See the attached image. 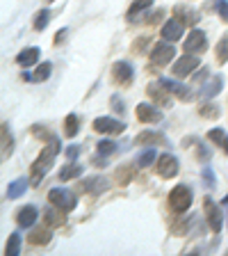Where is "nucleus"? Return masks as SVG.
<instances>
[{"label": "nucleus", "mask_w": 228, "mask_h": 256, "mask_svg": "<svg viewBox=\"0 0 228 256\" xmlns=\"http://www.w3.org/2000/svg\"><path fill=\"white\" fill-rule=\"evenodd\" d=\"M222 87H224V78L219 74L213 76V80H208L206 87H203V96H206V98H213V96H217L219 92H222Z\"/></svg>", "instance_id": "obj_18"}, {"label": "nucleus", "mask_w": 228, "mask_h": 256, "mask_svg": "<svg viewBox=\"0 0 228 256\" xmlns=\"http://www.w3.org/2000/svg\"><path fill=\"white\" fill-rule=\"evenodd\" d=\"M50 71H53V64H50V62H41L37 66V74L32 76V80H34V82H43V80L50 78Z\"/></svg>", "instance_id": "obj_30"}, {"label": "nucleus", "mask_w": 228, "mask_h": 256, "mask_svg": "<svg viewBox=\"0 0 228 256\" xmlns=\"http://www.w3.org/2000/svg\"><path fill=\"white\" fill-rule=\"evenodd\" d=\"M203 210H206L208 226H210L215 234H219V231H222V226H224V215H222V210H219V206L210 197H206V199H203Z\"/></svg>", "instance_id": "obj_4"}, {"label": "nucleus", "mask_w": 228, "mask_h": 256, "mask_svg": "<svg viewBox=\"0 0 228 256\" xmlns=\"http://www.w3.org/2000/svg\"><path fill=\"white\" fill-rule=\"evenodd\" d=\"M50 229H34L30 236H27V240H30L32 245H48L50 242Z\"/></svg>", "instance_id": "obj_25"}, {"label": "nucleus", "mask_w": 228, "mask_h": 256, "mask_svg": "<svg viewBox=\"0 0 228 256\" xmlns=\"http://www.w3.org/2000/svg\"><path fill=\"white\" fill-rule=\"evenodd\" d=\"M199 64L201 62H199L197 55H192V53L183 55V58H178L174 64V76L176 78H185V76H190L194 69H199Z\"/></svg>", "instance_id": "obj_7"}, {"label": "nucleus", "mask_w": 228, "mask_h": 256, "mask_svg": "<svg viewBox=\"0 0 228 256\" xmlns=\"http://www.w3.org/2000/svg\"><path fill=\"white\" fill-rule=\"evenodd\" d=\"M146 92H149V96L153 98L155 103H158V106H162V108L169 106V94H171V92L167 90V87L162 90V82H160V80H158V85H155V82H151V85L146 87Z\"/></svg>", "instance_id": "obj_14"}, {"label": "nucleus", "mask_w": 228, "mask_h": 256, "mask_svg": "<svg viewBox=\"0 0 228 256\" xmlns=\"http://www.w3.org/2000/svg\"><path fill=\"white\" fill-rule=\"evenodd\" d=\"M155 170L162 178H174L178 174V158L171 154H162L158 156V162H155Z\"/></svg>", "instance_id": "obj_5"}, {"label": "nucleus", "mask_w": 228, "mask_h": 256, "mask_svg": "<svg viewBox=\"0 0 228 256\" xmlns=\"http://www.w3.org/2000/svg\"><path fill=\"white\" fill-rule=\"evenodd\" d=\"M215 50H217V62L219 64H226L228 62V34L219 39V44H217V48H215Z\"/></svg>", "instance_id": "obj_31"}, {"label": "nucleus", "mask_w": 228, "mask_h": 256, "mask_svg": "<svg viewBox=\"0 0 228 256\" xmlns=\"http://www.w3.org/2000/svg\"><path fill=\"white\" fill-rule=\"evenodd\" d=\"M78 154H80V146H69V149L64 151V156L71 160V162H75V158H78Z\"/></svg>", "instance_id": "obj_39"}, {"label": "nucleus", "mask_w": 228, "mask_h": 256, "mask_svg": "<svg viewBox=\"0 0 228 256\" xmlns=\"http://www.w3.org/2000/svg\"><path fill=\"white\" fill-rule=\"evenodd\" d=\"M59 154V140L57 138H50V142H48V146L39 154V158L34 160V165H32V186H39L41 183V178H43V174H46L50 167H53V160H55V156Z\"/></svg>", "instance_id": "obj_1"}, {"label": "nucleus", "mask_w": 228, "mask_h": 256, "mask_svg": "<svg viewBox=\"0 0 228 256\" xmlns=\"http://www.w3.org/2000/svg\"><path fill=\"white\" fill-rule=\"evenodd\" d=\"M48 21H50V12H48V10L37 12V18H34V30H39V32L46 30Z\"/></svg>", "instance_id": "obj_32"}, {"label": "nucleus", "mask_w": 228, "mask_h": 256, "mask_svg": "<svg viewBox=\"0 0 228 256\" xmlns=\"http://www.w3.org/2000/svg\"><path fill=\"white\" fill-rule=\"evenodd\" d=\"M174 14L178 16V21H183L185 26H194V23H199V14L197 12H190V10H185L183 5H178L174 10Z\"/></svg>", "instance_id": "obj_22"}, {"label": "nucleus", "mask_w": 228, "mask_h": 256, "mask_svg": "<svg viewBox=\"0 0 228 256\" xmlns=\"http://www.w3.org/2000/svg\"><path fill=\"white\" fill-rule=\"evenodd\" d=\"M201 176H203V181H206V186H210V188H215V172L210 170V167H203V172H201Z\"/></svg>", "instance_id": "obj_36"}, {"label": "nucleus", "mask_w": 228, "mask_h": 256, "mask_svg": "<svg viewBox=\"0 0 228 256\" xmlns=\"http://www.w3.org/2000/svg\"><path fill=\"white\" fill-rule=\"evenodd\" d=\"M96 149H98V154L110 156V154H114V151H117V144L112 142V140H101V142L96 144Z\"/></svg>", "instance_id": "obj_35"}, {"label": "nucleus", "mask_w": 228, "mask_h": 256, "mask_svg": "<svg viewBox=\"0 0 228 256\" xmlns=\"http://www.w3.org/2000/svg\"><path fill=\"white\" fill-rule=\"evenodd\" d=\"M91 162H94L96 167H105L107 165V162H105V156H103V154L101 156H94V160H91Z\"/></svg>", "instance_id": "obj_40"}, {"label": "nucleus", "mask_w": 228, "mask_h": 256, "mask_svg": "<svg viewBox=\"0 0 228 256\" xmlns=\"http://www.w3.org/2000/svg\"><path fill=\"white\" fill-rule=\"evenodd\" d=\"M37 208L34 206H23L18 213H16V224L21 226V229H27V226H32L34 224V220H37Z\"/></svg>", "instance_id": "obj_15"}, {"label": "nucleus", "mask_w": 228, "mask_h": 256, "mask_svg": "<svg viewBox=\"0 0 228 256\" xmlns=\"http://www.w3.org/2000/svg\"><path fill=\"white\" fill-rule=\"evenodd\" d=\"M135 142H137V144H167V138H165L162 133H153V130H146V133H139Z\"/></svg>", "instance_id": "obj_20"}, {"label": "nucleus", "mask_w": 228, "mask_h": 256, "mask_svg": "<svg viewBox=\"0 0 228 256\" xmlns=\"http://www.w3.org/2000/svg\"><path fill=\"white\" fill-rule=\"evenodd\" d=\"M155 160H158V154H155V149H149V151H144V154L137 158V165L139 167H149V165H153Z\"/></svg>", "instance_id": "obj_33"}, {"label": "nucleus", "mask_w": 228, "mask_h": 256, "mask_svg": "<svg viewBox=\"0 0 228 256\" xmlns=\"http://www.w3.org/2000/svg\"><path fill=\"white\" fill-rule=\"evenodd\" d=\"M133 76H135L133 66L128 62H123V60L112 64V78H114V82H119V85H130V82H133Z\"/></svg>", "instance_id": "obj_10"}, {"label": "nucleus", "mask_w": 228, "mask_h": 256, "mask_svg": "<svg viewBox=\"0 0 228 256\" xmlns=\"http://www.w3.org/2000/svg\"><path fill=\"white\" fill-rule=\"evenodd\" d=\"M183 26H185V23L178 21V18H169V21L162 26L160 34H162L165 42H178V39L183 37Z\"/></svg>", "instance_id": "obj_11"}, {"label": "nucleus", "mask_w": 228, "mask_h": 256, "mask_svg": "<svg viewBox=\"0 0 228 256\" xmlns=\"http://www.w3.org/2000/svg\"><path fill=\"white\" fill-rule=\"evenodd\" d=\"M208 140L210 142H215V144H219L224 151L228 154V135H226V130L224 128H213L210 133H208Z\"/></svg>", "instance_id": "obj_23"}, {"label": "nucleus", "mask_w": 228, "mask_h": 256, "mask_svg": "<svg viewBox=\"0 0 228 256\" xmlns=\"http://www.w3.org/2000/svg\"><path fill=\"white\" fill-rule=\"evenodd\" d=\"M201 50H206V32L192 30L190 37L185 39V53H201Z\"/></svg>", "instance_id": "obj_13"}, {"label": "nucleus", "mask_w": 228, "mask_h": 256, "mask_svg": "<svg viewBox=\"0 0 228 256\" xmlns=\"http://www.w3.org/2000/svg\"><path fill=\"white\" fill-rule=\"evenodd\" d=\"M199 112H201V117H208V119H217L219 114H222V112H219V108L213 106V103H210V106H208V103H203V106L199 108Z\"/></svg>", "instance_id": "obj_34"}, {"label": "nucleus", "mask_w": 228, "mask_h": 256, "mask_svg": "<svg viewBox=\"0 0 228 256\" xmlns=\"http://www.w3.org/2000/svg\"><path fill=\"white\" fill-rule=\"evenodd\" d=\"M82 174V167L80 165H66L59 172V181H71V178H78Z\"/></svg>", "instance_id": "obj_29"}, {"label": "nucleus", "mask_w": 228, "mask_h": 256, "mask_svg": "<svg viewBox=\"0 0 228 256\" xmlns=\"http://www.w3.org/2000/svg\"><path fill=\"white\" fill-rule=\"evenodd\" d=\"M37 60H39V48L37 46L25 48V50H21V53L16 55V62L21 64V66H32Z\"/></svg>", "instance_id": "obj_17"}, {"label": "nucleus", "mask_w": 228, "mask_h": 256, "mask_svg": "<svg viewBox=\"0 0 228 256\" xmlns=\"http://www.w3.org/2000/svg\"><path fill=\"white\" fill-rule=\"evenodd\" d=\"M48 2H53V0H48Z\"/></svg>", "instance_id": "obj_46"}, {"label": "nucleus", "mask_w": 228, "mask_h": 256, "mask_svg": "<svg viewBox=\"0 0 228 256\" xmlns=\"http://www.w3.org/2000/svg\"><path fill=\"white\" fill-rule=\"evenodd\" d=\"M25 190H27V178H16L7 188V199H18Z\"/></svg>", "instance_id": "obj_21"}, {"label": "nucleus", "mask_w": 228, "mask_h": 256, "mask_svg": "<svg viewBox=\"0 0 228 256\" xmlns=\"http://www.w3.org/2000/svg\"><path fill=\"white\" fill-rule=\"evenodd\" d=\"M64 37H66V30H59V32H57V39H55V44H59Z\"/></svg>", "instance_id": "obj_45"}, {"label": "nucleus", "mask_w": 228, "mask_h": 256, "mask_svg": "<svg viewBox=\"0 0 228 256\" xmlns=\"http://www.w3.org/2000/svg\"><path fill=\"white\" fill-rule=\"evenodd\" d=\"M112 106H114V108H112V110H117V112H123V103L119 101L117 96H114V98H112Z\"/></svg>", "instance_id": "obj_42"}, {"label": "nucleus", "mask_w": 228, "mask_h": 256, "mask_svg": "<svg viewBox=\"0 0 228 256\" xmlns=\"http://www.w3.org/2000/svg\"><path fill=\"white\" fill-rule=\"evenodd\" d=\"M64 210H59L57 206H53V208H46L43 210V220H46V224L48 226H59V224H64Z\"/></svg>", "instance_id": "obj_19"}, {"label": "nucleus", "mask_w": 228, "mask_h": 256, "mask_svg": "<svg viewBox=\"0 0 228 256\" xmlns=\"http://www.w3.org/2000/svg\"><path fill=\"white\" fill-rule=\"evenodd\" d=\"M153 5V0H135L133 5H130V10H128V21H135L142 12H146L149 7Z\"/></svg>", "instance_id": "obj_24"}, {"label": "nucleus", "mask_w": 228, "mask_h": 256, "mask_svg": "<svg viewBox=\"0 0 228 256\" xmlns=\"http://www.w3.org/2000/svg\"><path fill=\"white\" fill-rule=\"evenodd\" d=\"M80 130V119L78 114H69V117L64 119V135L66 138H75Z\"/></svg>", "instance_id": "obj_26"}, {"label": "nucleus", "mask_w": 228, "mask_h": 256, "mask_svg": "<svg viewBox=\"0 0 228 256\" xmlns=\"http://www.w3.org/2000/svg\"><path fill=\"white\" fill-rule=\"evenodd\" d=\"M94 130L96 133H105V135H119L126 130V124L112 117H98L94 119Z\"/></svg>", "instance_id": "obj_6"}, {"label": "nucleus", "mask_w": 228, "mask_h": 256, "mask_svg": "<svg viewBox=\"0 0 228 256\" xmlns=\"http://www.w3.org/2000/svg\"><path fill=\"white\" fill-rule=\"evenodd\" d=\"M107 188H110V183H107V178H103V176H91V178H87V181L82 183V190L91 192V194H101Z\"/></svg>", "instance_id": "obj_16"}, {"label": "nucleus", "mask_w": 228, "mask_h": 256, "mask_svg": "<svg viewBox=\"0 0 228 256\" xmlns=\"http://www.w3.org/2000/svg\"><path fill=\"white\" fill-rule=\"evenodd\" d=\"M137 119L142 124H155V122H162V112H160L155 106H151V103H139Z\"/></svg>", "instance_id": "obj_12"}, {"label": "nucleus", "mask_w": 228, "mask_h": 256, "mask_svg": "<svg viewBox=\"0 0 228 256\" xmlns=\"http://www.w3.org/2000/svg\"><path fill=\"white\" fill-rule=\"evenodd\" d=\"M11 151H14V138L9 133V126L2 124V158H9Z\"/></svg>", "instance_id": "obj_27"}, {"label": "nucleus", "mask_w": 228, "mask_h": 256, "mask_svg": "<svg viewBox=\"0 0 228 256\" xmlns=\"http://www.w3.org/2000/svg\"><path fill=\"white\" fill-rule=\"evenodd\" d=\"M146 42H149V39H142V42H135V44H133V48H135V50H142V48L146 46Z\"/></svg>", "instance_id": "obj_44"}, {"label": "nucleus", "mask_w": 228, "mask_h": 256, "mask_svg": "<svg viewBox=\"0 0 228 256\" xmlns=\"http://www.w3.org/2000/svg\"><path fill=\"white\" fill-rule=\"evenodd\" d=\"M130 174H133V167H126V170L117 172V178H119V183H128V181H130Z\"/></svg>", "instance_id": "obj_38"}, {"label": "nucleus", "mask_w": 228, "mask_h": 256, "mask_svg": "<svg viewBox=\"0 0 228 256\" xmlns=\"http://www.w3.org/2000/svg\"><path fill=\"white\" fill-rule=\"evenodd\" d=\"M199 158H201V160H208V158H210V151H208L203 144H199Z\"/></svg>", "instance_id": "obj_41"}, {"label": "nucleus", "mask_w": 228, "mask_h": 256, "mask_svg": "<svg viewBox=\"0 0 228 256\" xmlns=\"http://www.w3.org/2000/svg\"><path fill=\"white\" fill-rule=\"evenodd\" d=\"M169 206L174 208L176 213H185L192 206V190L187 186H176L169 192Z\"/></svg>", "instance_id": "obj_3"}, {"label": "nucleus", "mask_w": 228, "mask_h": 256, "mask_svg": "<svg viewBox=\"0 0 228 256\" xmlns=\"http://www.w3.org/2000/svg\"><path fill=\"white\" fill-rule=\"evenodd\" d=\"M5 252H7L9 256H18V254H21V234H18V231H14V234L9 236Z\"/></svg>", "instance_id": "obj_28"}, {"label": "nucleus", "mask_w": 228, "mask_h": 256, "mask_svg": "<svg viewBox=\"0 0 228 256\" xmlns=\"http://www.w3.org/2000/svg\"><path fill=\"white\" fill-rule=\"evenodd\" d=\"M215 7H217L219 16H222L224 21H228V2H226V0H217V5H215Z\"/></svg>", "instance_id": "obj_37"}, {"label": "nucleus", "mask_w": 228, "mask_h": 256, "mask_svg": "<svg viewBox=\"0 0 228 256\" xmlns=\"http://www.w3.org/2000/svg\"><path fill=\"white\" fill-rule=\"evenodd\" d=\"M160 82H162V87H167V90H169L174 96H178L181 101H192V98H194V92H192L187 85L178 82V80H174V78H160Z\"/></svg>", "instance_id": "obj_9"}, {"label": "nucleus", "mask_w": 228, "mask_h": 256, "mask_svg": "<svg viewBox=\"0 0 228 256\" xmlns=\"http://www.w3.org/2000/svg\"><path fill=\"white\" fill-rule=\"evenodd\" d=\"M174 53H176V48L171 46L169 42L155 44V48L151 50V62L158 64V66H162V64H167V62H171V60H174Z\"/></svg>", "instance_id": "obj_8"}, {"label": "nucleus", "mask_w": 228, "mask_h": 256, "mask_svg": "<svg viewBox=\"0 0 228 256\" xmlns=\"http://www.w3.org/2000/svg\"><path fill=\"white\" fill-rule=\"evenodd\" d=\"M48 199H50L53 206H57L64 213H71V210L78 206V199H75L73 192L66 190V188H53V190L48 192Z\"/></svg>", "instance_id": "obj_2"}, {"label": "nucleus", "mask_w": 228, "mask_h": 256, "mask_svg": "<svg viewBox=\"0 0 228 256\" xmlns=\"http://www.w3.org/2000/svg\"><path fill=\"white\" fill-rule=\"evenodd\" d=\"M160 16H162V12H155V14H151V18H146V23H158Z\"/></svg>", "instance_id": "obj_43"}]
</instances>
